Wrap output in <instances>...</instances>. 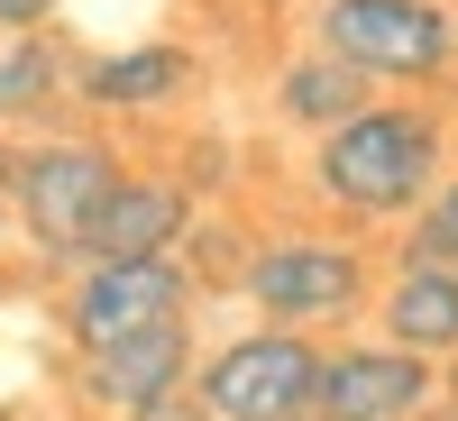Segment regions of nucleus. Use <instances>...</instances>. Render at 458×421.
Returning <instances> with one entry per match:
<instances>
[{
  "mask_svg": "<svg viewBox=\"0 0 458 421\" xmlns=\"http://www.w3.org/2000/svg\"><path fill=\"white\" fill-rule=\"evenodd\" d=\"M449 165V138L431 110L412 101H367L312 147V193L339 202L349 220H412L431 202V183Z\"/></svg>",
  "mask_w": 458,
  "mask_h": 421,
  "instance_id": "1",
  "label": "nucleus"
},
{
  "mask_svg": "<svg viewBox=\"0 0 458 421\" xmlns=\"http://www.w3.org/2000/svg\"><path fill=\"white\" fill-rule=\"evenodd\" d=\"M120 147H110L101 129H47L19 147V183H10V211H19V239L37 257V275H64L73 257H83V229L92 211L110 202V183H120Z\"/></svg>",
  "mask_w": 458,
  "mask_h": 421,
  "instance_id": "2",
  "label": "nucleus"
},
{
  "mask_svg": "<svg viewBox=\"0 0 458 421\" xmlns=\"http://www.w3.org/2000/svg\"><path fill=\"white\" fill-rule=\"evenodd\" d=\"M312 46L358 64L367 83H431L458 64V10L449 0H321Z\"/></svg>",
  "mask_w": 458,
  "mask_h": 421,
  "instance_id": "3",
  "label": "nucleus"
},
{
  "mask_svg": "<svg viewBox=\"0 0 458 421\" xmlns=\"http://www.w3.org/2000/svg\"><path fill=\"white\" fill-rule=\"evenodd\" d=\"M321 385V339L257 321L239 339H220L211 358H193V394L211 421H302Z\"/></svg>",
  "mask_w": 458,
  "mask_h": 421,
  "instance_id": "4",
  "label": "nucleus"
},
{
  "mask_svg": "<svg viewBox=\"0 0 458 421\" xmlns=\"http://www.w3.org/2000/svg\"><path fill=\"white\" fill-rule=\"evenodd\" d=\"M193 265L183 257H110V265H64L55 275V330L64 349H110L129 330H157L193 312Z\"/></svg>",
  "mask_w": 458,
  "mask_h": 421,
  "instance_id": "5",
  "label": "nucleus"
},
{
  "mask_svg": "<svg viewBox=\"0 0 458 421\" xmlns=\"http://www.w3.org/2000/svg\"><path fill=\"white\" fill-rule=\"evenodd\" d=\"M239 293L276 330H339L367 312V257L339 239H266L239 265Z\"/></svg>",
  "mask_w": 458,
  "mask_h": 421,
  "instance_id": "6",
  "label": "nucleus"
},
{
  "mask_svg": "<svg viewBox=\"0 0 458 421\" xmlns=\"http://www.w3.org/2000/svg\"><path fill=\"white\" fill-rule=\"evenodd\" d=\"M193 312H174V321H157V330H129V339H110V349H73V403L83 412H101V421H120V412H138V403H157V394H174V385H193Z\"/></svg>",
  "mask_w": 458,
  "mask_h": 421,
  "instance_id": "7",
  "label": "nucleus"
},
{
  "mask_svg": "<svg viewBox=\"0 0 458 421\" xmlns=\"http://www.w3.org/2000/svg\"><path fill=\"white\" fill-rule=\"evenodd\" d=\"M431 403H440L431 358L394 339H358V349H321V385L302 421H422Z\"/></svg>",
  "mask_w": 458,
  "mask_h": 421,
  "instance_id": "8",
  "label": "nucleus"
},
{
  "mask_svg": "<svg viewBox=\"0 0 458 421\" xmlns=\"http://www.w3.org/2000/svg\"><path fill=\"white\" fill-rule=\"evenodd\" d=\"M202 83L183 37H138V46L73 55V120H157Z\"/></svg>",
  "mask_w": 458,
  "mask_h": 421,
  "instance_id": "9",
  "label": "nucleus"
},
{
  "mask_svg": "<svg viewBox=\"0 0 458 421\" xmlns=\"http://www.w3.org/2000/svg\"><path fill=\"white\" fill-rule=\"evenodd\" d=\"M193 220H202V202L183 193L174 174H120V183H110V202L92 211L83 257H73V265H110V257H183Z\"/></svg>",
  "mask_w": 458,
  "mask_h": 421,
  "instance_id": "10",
  "label": "nucleus"
},
{
  "mask_svg": "<svg viewBox=\"0 0 458 421\" xmlns=\"http://www.w3.org/2000/svg\"><path fill=\"white\" fill-rule=\"evenodd\" d=\"M73 120V55L55 28H19L0 37V129L10 138H47Z\"/></svg>",
  "mask_w": 458,
  "mask_h": 421,
  "instance_id": "11",
  "label": "nucleus"
},
{
  "mask_svg": "<svg viewBox=\"0 0 458 421\" xmlns=\"http://www.w3.org/2000/svg\"><path fill=\"white\" fill-rule=\"evenodd\" d=\"M386 339L412 358H458V275L449 265H394L386 284Z\"/></svg>",
  "mask_w": 458,
  "mask_h": 421,
  "instance_id": "12",
  "label": "nucleus"
},
{
  "mask_svg": "<svg viewBox=\"0 0 458 421\" xmlns=\"http://www.w3.org/2000/svg\"><path fill=\"white\" fill-rule=\"evenodd\" d=\"M376 101V83H367V73L358 64H339L330 46H312V55H293L284 73H276V110H284V120L293 129H339V120H349V110H367Z\"/></svg>",
  "mask_w": 458,
  "mask_h": 421,
  "instance_id": "13",
  "label": "nucleus"
},
{
  "mask_svg": "<svg viewBox=\"0 0 458 421\" xmlns=\"http://www.w3.org/2000/svg\"><path fill=\"white\" fill-rule=\"evenodd\" d=\"M403 265H449V275H458V174H440V183H431V202L412 211Z\"/></svg>",
  "mask_w": 458,
  "mask_h": 421,
  "instance_id": "14",
  "label": "nucleus"
},
{
  "mask_svg": "<svg viewBox=\"0 0 458 421\" xmlns=\"http://www.w3.org/2000/svg\"><path fill=\"white\" fill-rule=\"evenodd\" d=\"M120 421H211V412H202V394H193V385H174V394L138 403V412H120Z\"/></svg>",
  "mask_w": 458,
  "mask_h": 421,
  "instance_id": "15",
  "label": "nucleus"
},
{
  "mask_svg": "<svg viewBox=\"0 0 458 421\" xmlns=\"http://www.w3.org/2000/svg\"><path fill=\"white\" fill-rule=\"evenodd\" d=\"M64 0H0V37H19V28H55Z\"/></svg>",
  "mask_w": 458,
  "mask_h": 421,
  "instance_id": "16",
  "label": "nucleus"
},
{
  "mask_svg": "<svg viewBox=\"0 0 458 421\" xmlns=\"http://www.w3.org/2000/svg\"><path fill=\"white\" fill-rule=\"evenodd\" d=\"M19 147H28V138H10V129H0V202H10V183H19Z\"/></svg>",
  "mask_w": 458,
  "mask_h": 421,
  "instance_id": "17",
  "label": "nucleus"
},
{
  "mask_svg": "<svg viewBox=\"0 0 458 421\" xmlns=\"http://www.w3.org/2000/svg\"><path fill=\"white\" fill-rule=\"evenodd\" d=\"M10 257H19V211L0 202V265H10Z\"/></svg>",
  "mask_w": 458,
  "mask_h": 421,
  "instance_id": "18",
  "label": "nucleus"
},
{
  "mask_svg": "<svg viewBox=\"0 0 458 421\" xmlns=\"http://www.w3.org/2000/svg\"><path fill=\"white\" fill-rule=\"evenodd\" d=\"M440 403H449V412H458V366H449V375H440Z\"/></svg>",
  "mask_w": 458,
  "mask_h": 421,
  "instance_id": "19",
  "label": "nucleus"
},
{
  "mask_svg": "<svg viewBox=\"0 0 458 421\" xmlns=\"http://www.w3.org/2000/svg\"><path fill=\"white\" fill-rule=\"evenodd\" d=\"M0 421H28V412H19V394H0Z\"/></svg>",
  "mask_w": 458,
  "mask_h": 421,
  "instance_id": "20",
  "label": "nucleus"
},
{
  "mask_svg": "<svg viewBox=\"0 0 458 421\" xmlns=\"http://www.w3.org/2000/svg\"><path fill=\"white\" fill-rule=\"evenodd\" d=\"M10 284H19V275H10V265H0V293H10Z\"/></svg>",
  "mask_w": 458,
  "mask_h": 421,
  "instance_id": "21",
  "label": "nucleus"
}]
</instances>
